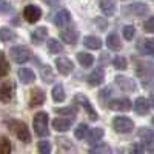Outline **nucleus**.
I'll use <instances>...</instances> for the list:
<instances>
[{
	"mask_svg": "<svg viewBox=\"0 0 154 154\" xmlns=\"http://www.w3.org/2000/svg\"><path fill=\"white\" fill-rule=\"evenodd\" d=\"M32 126H34V131L38 137H46L49 134V128H48V112L40 111L34 116V120H32Z\"/></svg>",
	"mask_w": 154,
	"mask_h": 154,
	"instance_id": "obj_1",
	"label": "nucleus"
},
{
	"mask_svg": "<svg viewBox=\"0 0 154 154\" xmlns=\"http://www.w3.org/2000/svg\"><path fill=\"white\" fill-rule=\"evenodd\" d=\"M112 128L117 133L120 134H126V133H131L133 128H134V123L131 119L128 117H123V116H119V117H114L112 120Z\"/></svg>",
	"mask_w": 154,
	"mask_h": 154,
	"instance_id": "obj_2",
	"label": "nucleus"
},
{
	"mask_svg": "<svg viewBox=\"0 0 154 154\" xmlns=\"http://www.w3.org/2000/svg\"><path fill=\"white\" fill-rule=\"evenodd\" d=\"M11 57L14 59L16 63H25L28 62V59L31 57V51L28 46H23V45H19V46H12L11 51H9Z\"/></svg>",
	"mask_w": 154,
	"mask_h": 154,
	"instance_id": "obj_3",
	"label": "nucleus"
},
{
	"mask_svg": "<svg viewBox=\"0 0 154 154\" xmlns=\"http://www.w3.org/2000/svg\"><path fill=\"white\" fill-rule=\"evenodd\" d=\"M11 128L22 142H25V143L31 142V134H29V130H28L26 123H23L20 120H14V122H11Z\"/></svg>",
	"mask_w": 154,
	"mask_h": 154,
	"instance_id": "obj_4",
	"label": "nucleus"
},
{
	"mask_svg": "<svg viewBox=\"0 0 154 154\" xmlns=\"http://www.w3.org/2000/svg\"><path fill=\"white\" fill-rule=\"evenodd\" d=\"M74 102H75L77 105L83 106V109L88 112V116L91 117V120H97V119H99V116H97L96 109L93 108L91 102L88 100V97H86V96H83V94H75V96H74Z\"/></svg>",
	"mask_w": 154,
	"mask_h": 154,
	"instance_id": "obj_5",
	"label": "nucleus"
},
{
	"mask_svg": "<svg viewBox=\"0 0 154 154\" xmlns=\"http://www.w3.org/2000/svg\"><path fill=\"white\" fill-rule=\"evenodd\" d=\"M116 85H117L122 91H128V93H133L137 89V85L133 79H130V77H126V75H116Z\"/></svg>",
	"mask_w": 154,
	"mask_h": 154,
	"instance_id": "obj_6",
	"label": "nucleus"
},
{
	"mask_svg": "<svg viewBox=\"0 0 154 154\" xmlns=\"http://www.w3.org/2000/svg\"><path fill=\"white\" fill-rule=\"evenodd\" d=\"M108 106L112 111H122V112H125V111H130L131 109L133 103H131L130 99L123 97V99H112V100H109L108 102Z\"/></svg>",
	"mask_w": 154,
	"mask_h": 154,
	"instance_id": "obj_7",
	"label": "nucleus"
},
{
	"mask_svg": "<svg viewBox=\"0 0 154 154\" xmlns=\"http://www.w3.org/2000/svg\"><path fill=\"white\" fill-rule=\"evenodd\" d=\"M23 17L29 23H35L38 19L42 17V9L38 6H35V5H28V6H25V9H23Z\"/></svg>",
	"mask_w": 154,
	"mask_h": 154,
	"instance_id": "obj_8",
	"label": "nucleus"
},
{
	"mask_svg": "<svg viewBox=\"0 0 154 154\" xmlns=\"http://www.w3.org/2000/svg\"><path fill=\"white\" fill-rule=\"evenodd\" d=\"M123 12L125 14H133V16H145L149 12V6L146 3H133L130 6L123 8Z\"/></svg>",
	"mask_w": 154,
	"mask_h": 154,
	"instance_id": "obj_9",
	"label": "nucleus"
},
{
	"mask_svg": "<svg viewBox=\"0 0 154 154\" xmlns=\"http://www.w3.org/2000/svg\"><path fill=\"white\" fill-rule=\"evenodd\" d=\"M56 66H57V71H59L62 75H68V74L74 69L72 62H71L68 57H57V59H56Z\"/></svg>",
	"mask_w": 154,
	"mask_h": 154,
	"instance_id": "obj_10",
	"label": "nucleus"
},
{
	"mask_svg": "<svg viewBox=\"0 0 154 154\" xmlns=\"http://www.w3.org/2000/svg\"><path fill=\"white\" fill-rule=\"evenodd\" d=\"M134 111L139 114V116H146L148 111H149V102L145 99V97H137L134 100V105H133Z\"/></svg>",
	"mask_w": 154,
	"mask_h": 154,
	"instance_id": "obj_11",
	"label": "nucleus"
},
{
	"mask_svg": "<svg viewBox=\"0 0 154 154\" xmlns=\"http://www.w3.org/2000/svg\"><path fill=\"white\" fill-rule=\"evenodd\" d=\"M103 79H105V71H103V68H96L91 74H89L88 83L91 85V86H99V85H102Z\"/></svg>",
	"mask_w": 154,
	"mask_h": 154,
	"instance_id": "obj_12",
	"label": "nucleus"
},
{
	"mask_svg": "<svg viewBox=\"0 0 154 154\" xmlns=\"http://www.w3.org/2000/svg\"><path fill=\"white\" fill-rule=\"evenodd\" d=\"M69 20H71V14H69L68 9H60L59 12H56V16H54V23L57 25L59 28H63L65 25H68Z\"/></svg>",
	"mask_w": 154,
	"mask_h": 154,
	"instance_id": "obj_13",
	"label": "nucleus"
},
{
	"mask_svg": "<svg viewBox=\"0 0 154 154\" xmlns=\"http://www.w3.org/2000/svg\"><path fill=\"white\" fill-rule=\"evenodd\" d=\"M45 102V93L40 88H34L31 89V96H29V105L31 106H38Z\"/></svg>",
	"mask_w": 154,
	"mask_h": 154,
	"instance_id": "obj_14",
	"label": "nucleus"
},
{
	"mask_svg": "<svg viewBox=\"0 0 154 154\" xmlns=\"http://www.w3.org/2000/svg\"><path fill=\"white\" fill-rule=\"evenodd\" d=\"M19 79H20L22 83L29 85V83H32V82L35 80V74H34V71L29 69V68H22V69L19 71Z\"/></svg>",
	"mask_w": 154,
	"mask_h": 154,
	"instance_id": "obj_15",
	"label": "nucleus"
},
{
	"mask_svg": "<svg viewBox=\"0 0 154 154\" xmlns=\"http://www.w3.org/2000/svg\"><path fill=\"white\" fill-rule=\"evenodd\" d=\"M46 35H48V29L45 26H40V28H37V29H34L31 32V40H32V43L38 45V43H42L45 40Z\"/></svg>",
	"mask_w": 154,
	"mask_h": 154,
	"instance_id": "obj_16",
	"label": "nucleus"
},
{
	"mask_svg": "<svg viewBox=\"0 0 154 154\" xmlns=\"http://www.w3.org/2000/svg\"><path fill=\"white\" fill-rule=\"evenodd\" d=\"M12 99V86L11 83H3L0 85V102L3 103H8Z\"/></svg>",
	"mask_w": 154,
	"mask_h": 154,
	"instance_id": "obj_17",
	"label": "nucleus"
},
{
	"mask_svg": "<svg viewBox=\"0 0 154 154\" xmlns=\"http://www.w3.org/2000/svg\"><path fill=\"white\" fill-rule=\"evenodd\" d=\"M77 37H79V34H77L75 29H65L60 32V38L68 45H74L77 42Z\"/></svg>",
	"mask_w": 154,
	"mask_h": 154,
	"instance_id": "obj_18",
	"label": "nucleus"
},
{
	"mask_svg": "<svg viewBox=\"0 0 154 154\" xmlns=\"http://www.w3.org/2000/svg\"><path fill=\"white\" fill-rule=\"evenodd\" d=\"M106 46H108L111 51H119V49L122 48V42H120L119 35L116 34V32H111V34L106 37Z\"/></svg>",
	"mask_w": 154,
	"mask_h": 154,
	"instance_id": "obj_19",
	"label": "nucleus"
},
{
	"mask_svg": "<svg viewBox=\"0 0 154 154\" xmlns=\"http://www.w3.org/2000/svg\"><path fill=\"white\" fill-rule=\"evenodd\" d=\"M71 126V120L69 119H54L53 120V128L59 133H65L69 130Z\"/></svg>",
	"mask_w": 154,
	"mask_h": 154,
	"instance_id": "obj_20",
	"label": "nucleus"
},
{
	"mask_svg": "<svg viewBox=\"0 0 154 154\" xmlns=\"http://www.w3.org/2000/svg\"><path fill=\"white\" fill-rule=\"evenodd\" d=\"M40 77H42V80L45 83H51V82L56 79L54 71H53V68H51L49 65H42V68H40Z\"/></svg>",
	"mask_w": 154,
	"mask_h": 154,
	"instance_id": "obj_21",
	"label": "nucleus"
},
{
	"mask_svg": "<svg viewBox=\"0 0 154 154\" xmlns=\"http://www.w3.org/2000/svg\"><path fill=\"white\" fill-rule=\"evenodd\" d=\"M83 45L89 49H100L102 48V40L96 35H86L83 38Z\"/></svg>",
	"mask_w": 154,
	"mask_h": 154,
	"instance_id": "obj_22",
	"label": "nucleus"
},
{
	"mask_svg": "<svg viewBox=\"0 0 154 154\" xmlns=\"http://www.w3.org/2000/svg\"><path fill=\"white\" fill-rule=\"evenodd\" d=\"M139 49L142 51V54L154 57V38H146V40H143L139 45Z\"/></svg>",
	"mask_w": 154,
	"mask_h": 154,
	"instance_id": "obj_23",
	"label": "nucleus"
},
{
	"mask_svg": "<svg viewBox=\"0 0 154 154\" xmlns=\"http://www.w3.org/2000/svg\"><path fill=\"white\" fill-rule=\"evenodd\" d=\"M100 9L105 16H112L116 12V3L114 0H100Z\"/></svg>",
	"mask_w": 154,
	"mask_h": 154,
	"instance_id": "obj_24",
	"label": "nucleus"
},
{
	"mask_svg": "<svg viewBox=\"0 0 154 154\" xmlns=\"http://www.w3.org/2000/svg\"><path fill=\"white\" fill-rule=\"evenodd\" d=\"M77 60L83 68H89L94 63V56L89 54V53H79L77 54Z\"/></svg>",
	"mask_w": 154,
	"mask_h": 154,
	"instance_id": "obj_25",
	"label": "nucleus"
},
{
	"mask_svg": "<svg viewBox=\"0 0 154 154\" xmlns=\"http://www.w3.org/2000/svg\"><path fill=\"white\" fill-rule=\"evenodd\" d=\"M139 139H142L145 143H152V140H154V131L149 130V128H140L139 133H137Z\"/></svg>",
	"mask_w": 154,
	"mask_h": 154,
	"instance_id": "obj_26",
	"label": "nucleus"
},
{
	"mask_svg": "<svg viewBox=\"0 0 154 154\" xmlns=\"http://www.w3.org/2000/svg\"><path fill=\"white\" fill-rule=\"evenodd\" d=\"M103 134H105V131L102 130V128H94V130H91V131H88V142L89 143H96V142H99V140L103 137Z\"/></svg>",
	"mask_w": 154,
	"mask_h": 154,
	"instance_id": "obj_27",
	"label": "nucleus"
},
{
	"mask_svg": "<svg viewBox=\"0 0 154 154\" xmlns=\"http://www.w3.org/2000/svg\"><path fill=\"white\" fill-rule=\"evenodd\" d=\"M88 154H111V146L106 143H99L89 149Z\"/></svg>",
	"mask_w": 154,
	"mask_h": 154,
	"instance_id": "obj_28",
	"label": "nucleus"
},
{
	"mask_svg": "<svg viewBox=\"0 0 154 154\" xmlns=\"http://www.w3.org/2000/svg\"><path fill=\"white\" fill-rule=\"evenodd\" d=\"M14 37L16 34L11 28H6V26L0 28V40L2 42H11V40H14Z\"/></svg>",
	"mask_w": 154,
	"mask_h": 154,
	"instance_id": "obj_29",
	"label": "nucleus"
},
{
	"mask_svg": "<svg viewBox=\"0 0 154 154\" xmlns=\"http://www.w3.org/2000/svg\"><path fill=\"white\" fill-rule=\"evenodd\" d=\"M53 99L54 102H63L65 100V89L60 83H57L54 88H53Z\"/></svg>",
	"mask_w": 154,
	"mask_h": 154,
	"instance_id": "obj_30",
	"label": "nucleus"
},
{
	"mask_svg": "<svg viewBox=\"0 0 154 154\" xmlns=\"http://www.w3.org/2000/svg\"><path fill=\"white\" fill-rule=\"evenodd\" d=\"M74 136L77 140H82V139H86L88 136V125L86 123H80L77 125V128L74 130Z\"/></svg>",
	"mask_w": 154,
	"mask_h": 154,
	"instance_id": "obj_31",
	"label": "nucleus"
},
{
	"mask_svg": "<svg viewBox=\"0 0 154 154\" xmlns=\"http://www.w3.org/2000/svg\"><path fill=\"white\" fill-rule=\"evenodd\" d=\"M48 49H49V53L57 54V53H62L63 45L59 40H56V38H49V40H48Z\"/></svg>",
	"mask_w": 154,
	"mask_h": 154,
	"instance_id": "obj_32",
	"label": "nucleus"
},
{
	"mask_svg": "<svg viewBox=\"0 0 154 154\" xmlns=\"http://www.w3.org/2000/svg\"><path fill=\"white\" fill-rule=\"evenodd\" d=\"M9 72V63L6 60V56L0 53V77H5Z\"/></svg>",
	"mask_w": 154,
	"mask_h": 154,
	"instance_id": "obj_33",
	"label": "nucleus"
},
{
	"mask_svg": "<svg viewBox=\"0 0 154 154\" xmlns=\"http://www.w3.org/2000/svg\"><path fill=\"white\" fill-rule=\"evenodd\" d=\"M112 65H114V68H116V69H120V71H123V69H126V66H128V62H126V59H125V57L117 56V57H114V60H112Z\"/></svg>",
	"mask_w": 154,
	"mask_h": 154,
	"instance_id": "obj_34",
	"label": "nucleus"
},
{
	"mask_svg": "<svg viewBox=\"0 0 154 154\" xmlns=\"http://www.w3.org/2000/svg\"><path fill=\"white\" fill-rule=\"evenodd\" d=\"M0 154H11V142L6 137H0Z\"/></svg>",
	"mask_w": 154,
	"mask_h": 154,
	"instance_id": "obj_35",
	"label": "nucleus"
},
{
	"mask_svg": "<svg viewBox=\"0 0 154 154\" xmlns=\"http://www.w3.org/2000/svg\"><path fill=\"white\" fill-rule=\"evenodd\" d=\"M37 151H38V154H51V143L48 140H42L37 145Z\"/></svg>",
	"mask_w": 154,
	"mask_h": 154,
	"instance_id": "obj_36",
	"label": "nucleus"
},
{
	"mask_svg": "<svg viewBox=\"0 0 154 154\" xmlns=\"http://www.w3.org/2000/svg\"><path fill=\"white\" fill-rule=\"evenodd\" d=\"M134 34H136V28L133 26V25H126V26H123V37H125V40H133Z\"/></svg>",
	"mask_w": 154,
	"mask_h": 154,
	"instance_id": "obj_37",
	"label": "nucleus"
},
{
	"mask_svg": "<svg viewBox=\"0 0 154 154\" xmlns=\"http://www.w3.org/2000/svg\"><path fill=\"white\" fill-rule=\"evenodd\" d=\"M143 29L149 34H154V17H149L145 23H143Z\"/></svg>",
	"mask_w": 154,
	"mask_h": 154,
	"instance_id": "obj_38",
	"label": "nucleus"
},
{
	"mask_svg": "<svg viewBox=\"0 0 154 154\" xmlns=\"http://www.w3.org/2000/svg\"><path fill=\"white\" fill-rule=\"evenodd\" d=\"M130 154H145L143 145H142V143H134V145H131Z\"/></svg>",
	"mask_w": 154,
	"mask_h": 154,
	"instance_id": "obj_39",
	"label": "nucleus"
},
{
	"mask_svg": "<svg viewBox=\"0 0 154 154\" xmlns=\"http://www.w3.org/2000/svg\"><path fill=\"white\" fill-rule=\"evenodd\" d=\"M11 5L6 2V0H0V14H8L11 12Z\"/></svg>",
	"mask_w": 154,
	"mask_h": 154,
	"instance_id": "obj_40",
	"label": "nucleus"
},
{
	"mask_svg": "<svg viewBox=\"0 0 154 154\" xmlns=\"http://www.w3.org/2000/svg\"><path fill=\"white\" fill-rule=\"evenodd\" d=\"M56 112H57V114H69V116H74V114H75V108H74V106H68V108H56Z\"/></svg>",
	"mask_w": 154,
	"mask_h": 154,
	"instance_id": "obj_41",
	"label": "nucleus"
},
{
	"mask_svg": "<svg viewBox=\"0 0 154 154\" xmlns=\"http://www.w3.org/2000/svg\"><path fill=\"white\" fill-rule=\"evenodd\" d=\"M96 23H97V28H99L100 31H105L106 26H108L106 20H102V19H96Z\"/></svg>",
	"mask_w": 154,
	"mask_h": 154,
	"instance_id": "obj_42",
	"label": "nucleus"
},
{
	"mask_svg": "<svg viewBox=\"0 0 154 154\" xmlns=\"http://www.w3.org/2000/svg\"><path fill=\"white\" fill-rule=\"evenodd\" d=\"M148 102H149V106H152V108H154V91L151 93V96H149V100H148Z\"/></svg>",
	"mask_w": 154,
	"mask_h": 154,
	"instance_id": "obj_43",
	"label": "nucleus"
},
{
	"mask_svg": "<svg viewBox=\"0 0 154 154\" xmlns=\"http://www.w3.org/2000/svg\"><path fill=\"white\" fill-rule=\"evenodd\" d=\"M49 5H57V0H46Z\"/></svg>",
	"mask_w": 154,
	"mask_h": 154,
	"instance_id": "obj_44",
	"label": "nucleus"
},
{
	"mask_svg": "<svg viewBox=\"0 0 154 154\" xmlns=\"http://www.w3.org/2000/svg\"><path fill=\"white\" fill-rule=\"evenodd\" d=\"M152 125H154V117H152Z\"/></svg>",
	"mask_w": 154,
	"mask_h": 154,
	"instance_id": "obj_45",
	"label": "nucleus"
}]
</instances>
